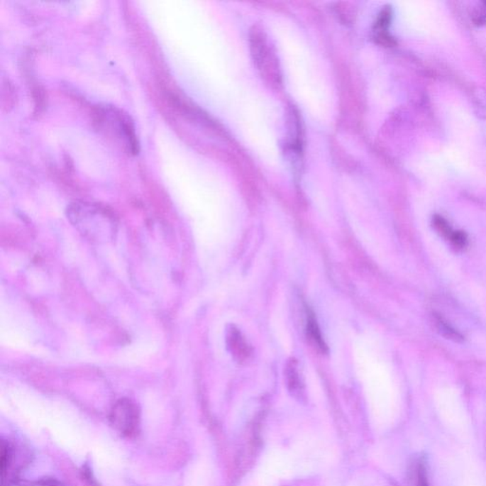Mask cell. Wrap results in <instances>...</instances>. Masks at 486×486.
<instances>
[{
	"instance_id": "1",
	"label": "cell",
	"mask_w": 486,
	"mask_h": 486,
	"mask_svg": "<svg viewBox=\"0 0 486 486\" xmlns=\"http://www.w3.org/2000/svg\"><path fill=\"white\" fill-rule=\"evenodd\" d=\"M72 223L92 240H109L115 231L112 216L91 204H75L70 209Z\"/></svg>"
},
{
	"instance_id": "2",
	"label": "cell",
	"mask_w": 486,
	"mask_h": 486,
	"mask_svg": "<svg viewBox=\"0 0 486 486\" xmlns=\"http://www.w3.org/2000/svg\"><path fill=\"white\" fill-rule=\"evenodd\" d=\"M111 421L114 428L123 436H134L139 431L140 410L133 402L128 399H121L111 410Z\"/></svg>"
},
{
	"instance_id": "3",
	"label": "cell",
	"mask_w": 486,
	"mask_h": 486,
	"mask_svg": "<svg viewBox=\"0 0 486 486\" xmlns=\"http://www.w3.org/2000/svg\"><path fill=\"white\" fill-rule=\"evenodd\" d=\"M433 319L438 331L446 338L454 340V341L463 340L462 334L455 330L451 324H448V322L443 317L441 316L440 314H434Z\"/></svg>"
},
{
	"instance_id": "4",
	"label": "cell",
	"mask_w": 486,
	"mask_h": 486,
	"mask_svg": "<svg viewBox=\"0 0 486 486\" xmlns=\"http://www.w3.org/2000/svg\"><path fill=\"white\" fill-rule=\"evenodd\" d=\"M229 340L231 341L230 347H231L234 355H238V359L246 358L247 355H248V347H247L244 340L241 338V333L237 331H231Z\"/></svg>"
},
{
	"instance_id": "5",
	"label": "cell",
	"mask_w": 486,
	"mask_h": 486,
	"mask_svg": "<svg viewBox=\"0 0 486 486\" xmlns=\"http://www.w3.org/2000/svg\"><path fill=\"white\" fill-rule=\"evenodd\" d=\"M307 327L309 336H310L311 338L314 340V343H316V344L317 345V347H319L320 349H321L323 352H324L326 345L324 344V341H323L321 334H320L319 326H317L316 324V319H314V314H308Z\"/></svg>"
},
{
	"instance_id": "6",
	"label": "cell",
	"mask_w": 486,
	"mask_h": 486,
	"mask_svg": "<svg viewBox=\"0 0 486 486\" xmlns=\"http://www.w3.org/2000/svg\"><path fill=\"white\" fill-rule=\"evenodd\" d=\"M435 230L446 240H451L455 230L452 229L448 221L441 216H435L432 221Z\"/></svg>"
},
{
	"instance_id": "7",
	"label": "cell",
	"mask_w": 486,
	"mask_h": 486,
	"mask_svg": "<svg viewBox=\"0 0 486 486\" xmlns=\"http://www.w3.org/2000/svg\"><path fill=\"white\" fill-rule=\"evenodd\" d=\"M392 21V10L390 7H386L378 16L376 21V29L377 32H386L387 28L390 26Z\"/></svg>"
},
{
	"instance_id": "8",
	"label": "cell",
	"mask_w": 486,
	"mask_h": 486,
	"mask_svg": "<svg viewBox=\"0 0 486 486\" xmlns=\"http://www.w3.org/2000/svg\"><path fill=\"white\" fill-rule=\"evenodd\" d=\"M449 241H451V243L454 248H456L457 250H462L465 248L466 245H468V235L463 231H454L453 235H452V237Z\"/></svg>"
},
{
	"instance_id": "9",
	"label": "cell",
	"mask_w": 486,
	"mask_h": 486,
	"mask_svg": "<svg viewBox=\"0 0 486 486\" xmlns=\"http://www.w3.org/2000/svg\"><path fill=\"white\" fill-rule=\"evenodd\" d=\"M473 22L477 26H483L486 24V1L482 2L479 7L474 11L473 16H472Z\"/></svg>"
},
{
	"instance_id": "10",
	"label": "cell",
	"mask_w": 486,
	"mask_h": 486,
	"mask_svg": "<svg viewBox=\"0 0 486 486\" xmlns=\"http://www.w3.org/2000/svg\"><path fill=\"white\" fill-rule=\"evenodd\" d=\"M416 480L417 486H429L428 477H426V469L424 463H420L416 470Z\"/></svg>"
},
{
	"instance_id": "11",
	"label": "cell",
	"mask_w": 486,
	"mask_h": 486,
	"mask_svg": "<svg viewBox=\"0 0 486 486\" xmlns=\"http://www.w3.org/2000/svg\"><path fill=\"white\" fill-rule=\"evenodd\" d=\"M29 486H62L60 483L53 480H39L30 485Z\"/></svg>"
}]
</instances>
